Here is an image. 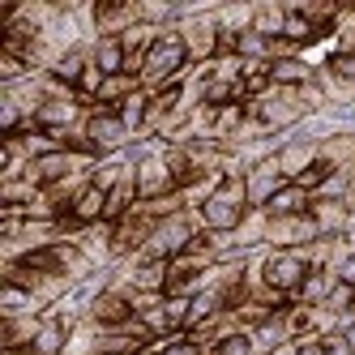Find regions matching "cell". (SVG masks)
Returning <instances> with one entry per match:
<instances>
[{
    "mask_svg": "<svg viewBox=\"0 0 355 355\" xmlns=\"http://www.w3.org/2000/svg\"><path fill=\"white\" fill-rule=\"evenodd\" d=\"M137 0H94V35L120 39L129 26H137Z\"/></svg>",
    "mask_w": 355,
    "mask_h": 355,
    "instance_id": "cell-8",
    "label": "cell"
},
{
    "mask_svg": "<svg viewBox=\"0 0 355 355\" xmlns=\"http://www.w3.org/2000/svg\"><path fill=\"white\" fill-rule=\"evenodd\" d=\"M309 214H313L317 232H321L325 240L347 236V227H351V206H347V201H334V197H313Z\"/></svg>",
    "mask_w": 355,
    "mask_h": 355,
    "instance_id": "cell-9",
    "label": "cell"
},
{
    "mask_svg": "<svg viewBox=\"0 0 355 355\" xmlns=\"http://www.w3.org/2000/svg\"><path fill=\"white\" fill-rule=\"evenodd\" d=\"M325 355H355V347L347 343V334H325Z\"/></svg>",
    "mask_w": 355,
    "mask_h": 355,
    "instance_id": "cell-23",
    "label": "cell"
},
{
    "mask_svg": "<svg viewBox=\"0 0 355 355\" xmlns=\"http://www.w3.org/2000/svg\"><path fill=\"white\" fill-rule=\"evenodd\" d=\"M90 60L103 69L107 78H116V73H124V60H129V56H124L120 39H94L90 43Z\"/></svg>",
    "mask_w": 355,
    "mask_h": 355,
    "instance_id": "cell-21",
    "label": "cell"
},
{
    "mask_svg": "<svg viewBox=\"0 0 355 355\" xmlns=\"http://www.w3.org/2000/svg\"><path fill=\"white\" fill-rule=\"evenodd\" d=\"M257 266H261V283L274 287L278 295H287L295 304L304 278L313 274L309 257H304V248H261L257 252Z\"/></svg>",
    "mask_w": 355,
    "mask_h": 355,
    "instance_id": "cell-3",
    "label": "cell"
},
{
    "mask_svg": "<svg viewBox=\"0 0 355 355\" xmlns=\"http://www.w3.org/2000/svg\"><path fill=\"white\" fill-rule=\"evenodd\" d=\"M313 240H321L313 214H291V218L266 223V248H309Z\"/></svg>",
    "mask_w": 355,
    "mask_h": 355,
    "instance_id": "cell-5",
    "label": "cell"
},
{
    "mask_svg": "<svg viewBox=\"0 0 355 355\" xmlns=\"http://www.w3.org/2000/svg\"><path fill=\"white\" fill-rule=\"evenodd\" d=\"M300 355H325V343L321 338H304L300 343Z\"/></svg>",
    "mask_w": 355,
    "mask_h": 355,
    "instance_id": "cell-24",
    "label": "cell"
},
{
    "mask_svg": "<svg viewBox=\"0 0 355 355\" xmlns=\"http://www.w3.org/2000/svg\"><path fill=\"white\" fill-rule=\"evenodd\" d=\"M252 334V343H257V351L261 355H270V351H278L283 343H295L291 338V325H287V309H278V313H270L257 329H248Z\"/></svg>",
    "mask_w": 355,
    "mask_h": 355,
    "instance_id": "cell-12",
    "label": "cell"
},
{
    "mask_svg": "<svg viewBox=\"0 0 355 355\" xmlns=\"http://www.w3.org/2000/svg\"><path fill=\"white\" fill-rule=\"evenodd\" d=\"M313 163H317V146L287 133V137H283V146H278V167H283L287 180H300V175L309 171Z\"/></svg>",
    "mask_w": 355,
    "mask_h": 355,
    "instance_id": "cell-10",
    "label": "cell"
},
{
    "mask_svg": "<svg viewBox=\"0 0 355 355\" xmlns=\"http://www.w3.org/2000/svg\"><path fill=\"white\" fill-rule=\"evenodd\" d=\"M334 287H338V274H334V270H313L309 278H304V287H300L295 304H313V309H321Z\"/></svg>",
    "mask_w": 355,
    "mask_h": 355,
    "instance_id": "cell-18",
    "label": "cell"
},
{
    "mask_svg": "<svg viewBox=\"0 0 355 355\" xmlns=\"http://www.w3.org/2000/svg\"><path fill=\"white\" fill-rule=\"evenodd\" d=\"M283 184H291V180L283 175V167H278V155H270V159H261V163H252L248 175H244L248 210H266V206H270V197L283 189Z\"/></svg>",
    "mask_w": 355,
    "mask_h": 355,
    "instance_id": "cell-6",
    "label": "cell"
},
{
    "mask_svg": "<svg viewBox=\"0 0 355 355\" xmlns=\"http://www.w3.org/2000/svg\"><path fill=\"white\" fill-rule=\"evenodd\" d=\"M309 206H313V193H309V189H300V184H283V189L270 197L266 214H270V218H291V214H309Z\"/></svg>",
    "mask_w": 355,
    "mask_h": 355,
    "instance_id": "cell-13",
    "label": "cell"
},
{
    "mask_svg": "<svg viewBox=\"0 0 355 355\" xmlns=\"http://www.w3.org/2000/svg\"><path fill=\"white\" fill-rule=\"evenodd\" d=\"M218 35L227 39H240L252 31V5H218Z\"/></svg>",
    "mask_w": 355,
    "mask_h": 355,
    "instance_id": "cell-20",
    "label": "cell"
},
{
    "mask_svg": "<svg viewBox=\"0 0 355 355\" xmlns=\"http://www.w3.org/2000/svg\"><path fill=\"white\" fill-rule=\"evenodd\" d=\"M43 325V313H26V317H0V351L13 347H31Z\"/></svg>",
    "mask_w": 355,
    "mask_h": 355,
    "instance_id": "cell-11",
    "label": "cell"
},
{
    "mask_svg": "<svg viewBox=\"0 0 355 355\" xmlns=\"http://www.w3.org/2000/svg\"><path fill=\"white\" fill-rule=\"evenodd\" d=\"M90 69V43L86 47H73V52H64L56 64H52V78H60L64 86H73L78 90V82H82V73Z\"/></svg>",
    "mask_w": 355,
    "mask_h": 355,
    "instance_id": "cell-19",
    "label": "cell"
},
{
    "mask_svg": "<svg viewBox=\"0 0 355 355\" xmlns=\"http://www.w3.org/2000/svg\"><path fill=\"white\" fill-rule=\"evenodd\" d=\"M270 78H274V86L300 90V86H309V82L317 78V64H309L304 56H291V60H274V64H270Z\"/></svg>",
    "mask_w": 355,
    "mask_h": 355,
    "instance_id": "cell-15",
    "label": "cell"
},
{
    "mask_svg": "<svg viewBox=\"0 0 355 355\" xmlns=\"http://www.w3.org/2000/svg\"><path fill=\"white\" fill-rule=\"evenodd\" d=\"M86 141H90V150L98 159H112V155H124L137 137L124 129V120H120V112L116 107H90L86 112Z\"/></svg>",
    "mask_w": 355,
    "mask_h": 355,
    "instance_id": "cell-4",
    "label": "cell"
},
{
    "mask_svg": "<svg viewBox=\"0 0 355 355\" xmlns=\"http://www.w3.org/2000/svg\"><path fill=\"white\" fill-rule=\"evenodd\" d=\"M252 31L261 39H283V31H287V5L283 0H261V5H252Z\"/></svg>",
    "mask_w": 355,
    "mask_h": 355,
    "instance_id": "cell-14",
    "label": "cell"
},
{
    "mask_svg": "<svg viewBox=\"0 0 355 355\" xmlns=\"http://www.w3.org/2000/svg\"><path fill=\"white\" fill-rule=\"evenodd\" d=\"M26 313H47L43 304L17 283H0V317H26Z\"/></svg>",
    "mask_w": 355,
    "mask_h": 355,
    "instance_id": "cell-16",
    "label": "cell"
},
{
    "mask_svg": "<svg viewBox=\"0 0 355 355\" xmlns=\"http://www.w3.org/2000/svg\"><path fill=\"white\" fill-rule=\"evenodd\" d=\"M270 355H300V343H283V347L270 351Z\"/></svg>",
    "mask_w": 355,
    "mask_h": 355,
    "instance_id": "cell-25",
    "label": "cell"
},
{
    "mask_svg": "<svg viewBox=\"0 0 355 355\" xmlns=\"http://www.w3.org/2000/svg\"><path fill=\"white\" fill-rule=\"evenodd\" d=\"M197 218L206 232L214 236H236L240 223L248 218V189H244V175H227V180L214 189V197H206L197 206Z\"/></svg>",
    "mask_w": 355,
    "mask_h": 355,
    "instance_id": "cell-1",
    "label": "cell"
},
{
    "mask_svg": "<svg viewBox=\"0 0 355 355\" xmlns=\"http://www.w3.org/2000/svg\"><path fill=\"white\" fill-rule=\"evenodd\" d=\"M309 107H304L300 90H287V86H270L261 98H252L248 103V120L261 124L270 137H287L291 129H300Z\"/></svg>",
    "mask_w": 355,
    "mask_h": 355,
    "instance_id": "cell-2",
    "label": "cell"
},
{
    "mask_svg": "<svg viewBox=\"0 0 355 355\" xmlns=\"http://www.w3.org/2000/svg\"><path fill=\"white\" fill-rule=\"evenodd\" d=\"M137 313H133V300L129 295H124L120 287H103V291H98L94 295V304H90V313H86V321H94L98 329H124V325H129Z\"/></svg>",
    "mask_w": 355,
    "mask_h": 355,
    "instance_id": "cell-7",
    "label": "cell"
},
{
    "mask_svg": "<svg viewBox=\"0 0 355 355\" xmlns=\"http://www.w3.org/2000/svg\"><path fill=\"white\" fill-rule=\"evenodd\" d=\"M210 355H261L257 351V343H252V334L248 329H240V334H232V338H223Z\"/></svg>",
    "mask_w": 355,
    "mask_h": 355,
    "instance_id": "cell-22",
    "label": "cell"
},
{
    "mask_svg": "<svg viewBox=\"0 0 355 355\" xmlns=\"http://www.w3.org/2000/svg\"><path fill=\"white\" fill-rule=\"evenodd\" d=\"M317 159H321V163H329L334 171L355 167V133H338V137L321 141V146H317Z\"/></svg>",
    "mask_w": 355,
    "mask_h": 355,
    "instance_id": "cell-17",
    "label": "cell"
}]
</instances>
